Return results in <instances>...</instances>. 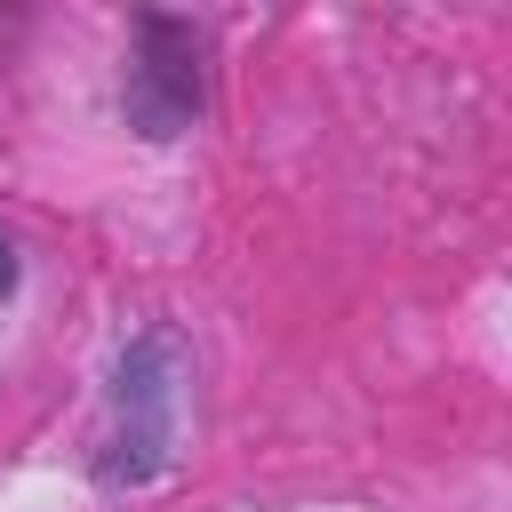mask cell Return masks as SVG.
<instances>
[{
    "mask_svg": "<svg viewBox=\"0 0 512 512\" xmlns=\"http://www.w3.org/2000/svg\"><path fill=\"white\" fill-rule=\"evenodd\" d=\"M176 408H184V352H176L168 328H152L112 368V432L96 448V480L104 488L160 480L168 456H176Z\"/></svg>",
    "mask_w": 512,
    "mask_h": 512,
    "instance_id": "1",
    "label": "cell"
},
{
    "mask_svg": "<svg viewBox=\"0 0 512 512\" xmlns=\"http://www.w3.org/2000/svg\"><path fill=\"white\" fill-rule=\"evenodd\" d=\"M16 288V256H8V240H0V296Z\"/></svg>",
    "mask_w": 512,
    "mask_h": 512,
    "instance_id": "3",
    "label": "cell"
},
{
    "mask_svg": "<svg viewBox=\"0 0 512 512\" xmlns=\"http://www.w3.org/2000/svg\"><path fill=\"white\" fill-rule=\"evenodd\" d=\"M120 112L136 136L168 144L200 120V40L184 16H160L144 8L136 16V48H128V88H120Z\"/></svg>",
    "mask_w": 512,
    "mask_h": 512,
    "instance_id": "2",
    "label": "cell"
}]
</instances>
